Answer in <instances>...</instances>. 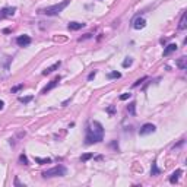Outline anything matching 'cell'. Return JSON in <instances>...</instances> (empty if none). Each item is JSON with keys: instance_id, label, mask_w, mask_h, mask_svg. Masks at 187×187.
Instances as JSON below:
<instances>
[{"instance_id": "obj_8", "label": "cell", "mask_w": 187, "mask_h": 187, "mask_svg": "<svg viewBox=\"0 0 187 187\" xmlns=\"http://www.w3.org/2000/svg\"><path fill=\"white\" fill-rule=\"evenodd\" d=\"M145 26H146V21H145L143 18L137 16V18L133 21V28H135V29H143Z\"/></svg>"}, {"instance_id": "obj_1", "label": "cell", "mask_w": 187, "mask_h": 187, "mask_svg": "<svg viewBox=\"0 0 187 187\" xmlns=\"http://www.w3.org/2000/svg\"><path fill=\"white\" fill-rule=\"evenodd\" d=\"M104 140V127L99 121L94 120L88 124L86 127V136H85V143L86 145H94L98 142Z\"/></svg>"}, {"instance_id": "obj_12", "label": "cell", "mask_w": 187, "mask_h": 187, "mask_svg": "<svg viewBox=\"0 0 187 187\" xmlns=\"http://www.w3.org/2000/svg\"><path fill=\"white\" fill-rule=\"evenodd\" d=\"M60 67V61H57V63H54L53 66H50V67H47L44 72H43V75H44V76H47V75H50V73H53L56 69H59Z\"/></svg>"}, {"instance_id": "obj_26", "label": "cell", "mask_w": 187, "mask_h": 187, "mask_svg": "<svg viewBox=\"0 0 187 187\" xmlns=\"http://www.w3.org/2000/svg\"><path fill=\"white\" fill-rule=\"evenodd\" d=\"M130 97H132V94H130V92H127V94H123V95H120V99H121V101H126V99H129Z\"/></svg>"}, {"instance_id": "obj_13", "label": "cell", "mask_w": 187, "mask_h": 187, "mask_svg": "<svg viewBox=\"0 0 187 187\" xmlns=\"http://www.w3.org/2000/svg\"><path fill=\"white\" fill-rule=\"evenodd\" d=\"M177 66L181 69V70H186L187 69V57H180L178 60H177Z\"/></svg>"}, {"instance_id": "obj_16", "label": "cell", "mask_w": 187, "mask_h": 187, "mask_svg": "<svg viewBox=\"0 0 187 187\" xmlns=\"http://www.w3.org/2000/svg\"><path fill=\"white\" fill-rule=\"evenodd\" d=\"M127 111H129V114L135 116V114H136V102H130V104L127 105Z\"/></svg>"}, {"instance_id": "obj_27", "label": "cell", "mask_w": 187, "mask_h": 187, "mask_svg": "<svg viewBox=\"0 0 187 187\" xmlns=\"http://www.w3.org/2000/svg\"><path fill=\"white\" fill-rule=\"evenodd\" d=\"M95 76H97V72L94 70V72H91V73H89V76H88V81H92V79H94Z\"/></svg>"}, {"instance_id": "obj_15", "label": "cell", "mask_w": 187, "mask_h": 187, "mask_svg": "<svg viewBox=\"0 0 187 187\" xmlns=\"http://www.w3.org/2000/svg\"><path fill=\"white\" fill-rule=\"evenodd\" d=\"M107 78L108 79H119V78H121V73L120 72H110L107 75Z\"/></svg>"}, {"instance_id": "obj_25", "label": "cell", "mask_w": 187, "mask_h": 187, "mask_svg": "<svg viewBox=\"0 0 187 187\" xmlns=\"http://www.w3.org/2000/svg\"><path fill=\"white\" fill-rule=\"evenodd\" d=\"M114 111H116V108H114V105H110V107L107 108V113H108L110 116H113V114H114Z\"/></svg>"}, {"instance_id": "obj_28", "label": "cell", "mask_w": 187, "mask_h": 187, "mask_svg": "<svg viewBox=\"0 0 187 187\" xmlns=\"http://www.w3.org/2000/svg\"><path fill=\"white\" fill-rule=\"evenodd\" d=\"M92 37V34H85V37H81L79 38V41H83V40H88V38H91Z\"/></svg>"}, {"instance_id": "obj_19", "label": "cell", "mask_w": 187, "mask_h": 187, "mask_svg": "<svg viewBox=\"0 0 187 187\" xmlns=\"http://www.w3.org/2000/svg\"><path fill=\"white\" fill-rule=\"evenodd\" d=\"M159 173H161V171H159V168H158V167H157V164L154 162V164H152V168H151V175H158Z\"/></svg>"}, {"instance_id": "obj_20", "label": "cell", "mask_w": 187, "mask_h": 187, "mask_svg": "<svg viewBox=\"0 0 187 187\" xmlns=\"http://www.w3.org/2000/svg\"><path fill=\"white\" fill-rule=\"evenodd\" d=\"M132 63H133V59L132 57H126V60L121 64H123V67H129V66H132Z\"/></svg>"}, {"instance_id": "obj_10", "label": "cell", "mask_w": 187, "mask_h": 187, "mask_svg": "<svg viewBox=\"0 0 187 187\" xmlns=\"http://www.w3.org/2000/svg\"><path fill=\"white\" fill-rule=\"evenodd\" d=\"M186 28H187V13H186V12H183L181 19H180V23H178V29H180V31H183V29H186Z\"/></svg>"}, {"instance_id": "obj_5", "label": "cell", "mask_w": 187, "mask_h": 187, "mask_svg": "<svg viewBox=\"0 0 187 187\" xmlns=\"http://www.w3.org/2000/svg\"><path fill=\"white\" fill-rule=\"evenodd\" d=\"M15 12H16V8H3V9H0V21L5 19V18L13 16Z\"/></svg>"}, {"instance_id": "obj_14", "label": "cell", "mask_w": 187, "mask_h": 187, "mask_svg": "<svg viewBox=\"0 0 187 187\" xmlns=\"http://www.w3.org/2000/svg\"><path fill=\"white\" fill-rule=\"evenodd\" d=\"M181 175V170H177V171H174L173 174H171V177H170V183L171 184H175L177 181H178V177Z\"/></svg>"}, {"instance_id": "obj_18", "label": "cell", "mask_w": 187, "mask_h": 187, "mask_svg": "<svg viewBox=\"0 0 187 187\" xmlns=\"http://www.w3.org/2000/svg\"><path fill=\"white\" fill-rule=\"evenodd\" d=\"M32 95H28V97H19V102H22V104H28L29 101H32Z\"/></svg>"}, {"instance_id": "obj_17", "label": "cell", "mask_w": 187, "mask_h": 187, "mask_svg": "<svg viewBox=\"0 0 187 187\" xmlns=\"http://www.w3.org/2000/svg\"><path fill=\"white\" fill-rule=\"evenodd\" d=\"M35 162H38V164H50L51 162V158H38V157H37L35 158Z\"/></svg>"}, {"instance_id": "obj_29", "label": "cell", "mask_w": 187, "mask_h": 187, "mask_svg": "<svg viewBox=\"0 0 187 187\" xmlns=\"http://www.w3.org/2000/svg\"><path fill=\"white\" fill-rule=\"evenodd\" d=\"M15 186H21V187H25L23 184H21V183H19V180H18V177L15 178Z\"/></svg>"}, {"instance_id": "obj_4", "label": "cell", "mask_w": 187, "mask_h": 187, "mask_svg": "<svg viewBox=\"0 0 187 187\" xmlns=\"http://www.w3.org/2000/svg\"><path fill=\"white\" fill-rule=\"evenodd\" d=\"M155 130H157V127H155L152 123H146V124H143V126L139 129V135H140V136L151 135V133H154Z\"/></svg>"}, {"instance_id": "obj_23", "label": "cell", "mask_w": 187, "mask_h": 187, "mask_svg": "<svg viewBox=\"0 0 187 187\" xmlns=\"http://www.w3.org/2000/svg\"><path fill=\"white\" fill-rule=\"evenodd\" d=\"M23 88V83H19V85H16V86H13L12 88V94H15V92H18V91H21Z\"/></svg>"}, {"instance_id": "obj_24", "label": "cell", "mask_w": 187, "mask_h": 187, "mask_svg": "<svg viewBox=\"0 0 187 187\" xmlns=\"http://www.w3.org/2000/svg\"><path fill=\"white\" fill-rule=\"evenodd\" d=\"M145 81H146V78H140V79H137V81L133 83V88H137V86H139L142 82H145Z\"/></svg>"}, {"instance_id": "obj_2", "label": "cell", "mask_w": 187, "mask_h": 187, "mask_svg": "<svg viewBox=\"0 0 187 187\" xmlns=\"http://www.w3.org/2000/svg\"><path fill=\"white\" fill-rule=\"evenodd\" d=\"M69 5H70V0H64V2H61V3H57V5H53V6L40 9L38 13H40V15H47V16H56V15H59L60 12H63V9L67 8Z\"/></svg>"}, {"instance_id": "obj_22", "label": "cell", "mask_w": 187, "mask_h": 187, "mask_svg": "<svg viewBox=\"0 0 187 187\" xmlns=\"http://www.w3.org/2000/svg\"><path fill=\"white\" fill-rule=\"evenodd\" d=\"M19 162H22L23 165H28V158H26L25 154H22V155L19 157Z\"/></svg>"}, {"instance_id": "obj_30", "label": "cell", "mask_w": 187, "mask_h": 187, "mask_svg": "<svg viewBox=\"0 0 187 187\" xmlns=\"http://www.w3.org/2000/svg\"><path fill=\"white\" fill-rule=\"evenodd\" d=\"M3 107H5V102H3L2 99H0V110H3Z\"/></svg>"}, {"instance_id": "obj_6", "label": "cell", "mask_w": 187, "mask_h": 187, "mask_svg": "<svg viewBox=\"0 0 187 187\" xmlns=\"http://www.w3.org/2000/svg\"><path fill=\"white\" fill-rule=\"evenodd\" d=\"M60 81H61V78H60V76H57L56 79H53V81H51V82H50V83H48L47 86H44V88H43V91H41V94H43V95H46V94H47L48 91H51V89H54V88H56V86L59 85V82H60Z\"/></svg>"}, {"instance_id": "obj_21", "label": "cell", "mask_w": 187, "mask_h": 187, "mask_svg": "<svg viewBox=\"0 0 187 187\" xmlns=\"http://www.w3.org/2000/svg\"><path fill=\"white\" fill-rule=\"evenodd\" d=\"M91 158H94V154H83V155L81 157V161L85 162V161H88V159H91Z\"/></svg>"}, {"instance_id": "obj_9", "label": "cell", "mask_w": 187, "mask_h": 187, "mask_svg": "<svg viewBox=\"0 0 187 187\" xmlns=\"http://www.w3.org/2000/svg\"><path fill=\"white\" fill-rule=\"evenodd\" d=\"M83 26H85L83 22H69V25H67V28H69L70 31H79V29H82Z\"/></svg>"}, {"instance_id": "obj_3", "label": "cell", "mask_w": 187, "mask_h": 187, "mask_svg": "<svg viewBox=\"0 0 187 187\" xmlns=\"http://www.w3.org/2000/svg\"><path fill=\"white\" fill-rule=\"evenodd\" d=\"M66 173H67V170H66V167H64V165H56L54 168L44 171V173H43V177H44V178H51V177H63V175H66Z\"/></svg>"}, {"instance_id": "obj_7", "label": "cell", "mask_w": 187, "mask_h": 187, "mask_svg": "<svg viewBox=\"0 0 187 187\" xmlns=\"http://www.w3.org/2000/svg\"><path fill=\"white\" fill-rule=\"evenodd\" d=\"M16 44H18L19 47H26V46H29V44H31V37H29V35H21V37H18V38H16Z\"/></svg>"}, {"instance_id": "obj_11", "label": "cell", "mask_w": 187, "mask_h": 187, "mask_svg": "<svg viewBox=\"0 0 187 187\" xmlns=\"http://www.w3.org/2000/svg\"><path fill=\"white\" fill-rule=\"evenodd\" d=\"M177 48H178V47H177V44H174V43H173V44H168V46L164 48V56H170V54H171V53H174Z\"/></svg>"}]
</instances>
